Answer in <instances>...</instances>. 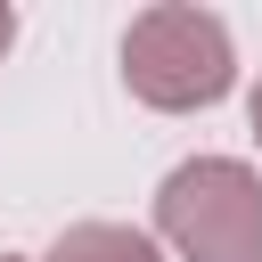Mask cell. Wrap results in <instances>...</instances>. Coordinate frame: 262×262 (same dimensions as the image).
Listing matches in <instances>:
<instances>
[{
    "label": "cell",
    "instance_id": "cell-1",
    "mask_svg": "<svg viewBox=\"0 0 262 262\" xmlns=\"http://www.w3.org/2000/svg\"><path fill=\"white\" fill-rule=\"evenodd\" d=\"M123 82L139 106L156 115H196V106H221L229 82H237V41L213 8H188V0H156L131 16L123 33Z\"/></svg>",
    "mask_w": 262,
    "mask_h": 262
},
{
    "label": "cell",
    "instance_id": "cell-5",
    "mask_svg": "<svg viewBox=\"0 0 262 262\" xmlns=\"http://www.w3.org/2000/svg\"><path fill=\"white\" fill-rule=\"evenodd\" d=\"M246 123H254V139H262V82H254V98H246Z\"/></svg>",
    "mask_w": 262,
    "mask_h": 262
},
{
    "label": "cell",
    "instance_id": "cell-2",
    "mask_svg": "<svg viewBox=\"0 0 262 262\" xmlns=\"http://www.w3.org/2000/svg\"><path fill=\"white\" fill-rule=\"evenodd\" d=\"M156 237L172 262H262V172L246 156H188L156 188Z\"/></svg>",
    "mask_w": 262,
    "mask_h": 262
},
{
    "label": "cell",
    "instance_id": "cell-3",
    "mask_svg": "<svg viewBox=\"0 0 262 262\" xmlns=\"http://www.w3.org/2000/svg\"><path fill=\"white\" fill-rule=\"evenodd\" d=\"M41 262H164V237H147L131 221H74V229H57V246Z\"/></svg>",
    "mask_w": 262,
    "mask_h": 262
},
{
    "label": "cell",
    "instance_id": "cell-4",
    "mask_svg": "<svg viewBox=\"0 0 262 262\" xmlns=\"http://www.w3.org/2000/svg\"><path fill=\"white\" fill-rule=\"evenodd\" d=\"M8 41H16V8L0 0V57H8Z\"/></svg>",
    "mask_w": 262,
    "mask_h": 262
},
{
    "label": "cell",
    "instance_id": "cell-6",
    "mask_svg": "<svg viewBox=\"0 0 262 262\" xmlns=\"http://www.w3.org/2000/svg\"><path fill=\"white\" fill-rule=\"evenodd\" d=\"M0 262H25V254H0Z\"/></svg>",
    "mask_w": 262,
    "mask_h": 262
}]
</instances>
